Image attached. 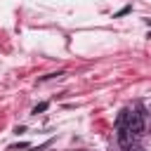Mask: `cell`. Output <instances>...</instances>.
Returning a JSON list of instances; mask_svg holds the SVG:
<instances>
[{"label":"cell","mask_w":151,"mask_h":151,"mask_svg":"<svg viewBox=\"0 0 151 151\" xmlns=\"http://www.w3.org/2000/svg\"><path fill=\"white\" fill-rule=\"evenodd\" d=\"M127 127H130L132 137H142L144 134V116L139 111H127Z\"/></svg>","instance_id":"cell-1"},{"label":"cell","mask_w":151,"mask_h":151,"mask_svg":"<svg viewBox=\"0 0 151 151\" xmlns=\"http://www.w3.org/2000/svg\"><path fill=\"white\" fill-rule=\"evenodd\" d=\"M146 24H149V26H151V19H146Z\"/></svg>","instance_id":"cell-6"},{"label":"cell","mask_w":151,"mask_h":151,"mask_svg":"<svg viewBox=\"0 0 151 151\" xmlns=\"http://www.w3.org/2000/svg\"><path fill=\"white\" fill-rule=\"evenodd\" d=\"M9 149H12V151H14V149H28V142H21V144H14V146H9Z\"/></svg>","instance_id":"cell-4"},{"label":"cell","mask_w":151,"mask_h":151,"mask_svg":"<svg viewBox=\"0 0 151 151\" xmlns=\"http://www.w3.org/2000/svg\"><path fill=\"white\" fill-rule=\"evenodd\" d=\"M47 106H50V104H47V101H42V104H38V106L33 109V113L38 116V113H42V111H47Z\"/></svg>","instance_id":"cell-3"},{"label":"cell","mask_w":151,"mask_h":151,"mask_svg":"<svg viewBox=\"0 0 151 151\" xmlns=\"http://www.w3.org/2000/svg\"><path fill=\"white\" fill-rule=\"evenodd\" d=\"M130 12H132V5H125V7H123V9H118L113 17H125V14H130Z\"/></svg>","instance_id":"cell-2"},{"label":"cell","mask_w":151,"mask_h":151,"mask_svg":"<svg viewBox=\"0 0 151 151\" xmlns=\"http://www.w3.org/2000/svg\"><path fill=\"white\" fill-rule=\"evenodd\" d=\"M130 151H144V149H142V146H134V149H130Z\"/></svg>","instance_id":"cell-5"}]
</instances>
